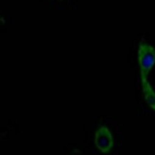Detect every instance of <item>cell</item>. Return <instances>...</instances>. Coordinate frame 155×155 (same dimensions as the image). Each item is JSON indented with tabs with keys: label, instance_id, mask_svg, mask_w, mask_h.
<instances>
[{
	"label": "cell",
	"instance_id": "1",
	"mask_svg": "<svg viewBox=\"0 0 155 155\" xmlns=\"http://www.w3.org/2000/svg\"><path fill=\"white\" fill-rule=\"evenodd\" d=\"M138 62L141 80L147 79L149 73L155 65V49L150 44L142 41L138 49Z\"/></svg>",
	"mask_w": 155,
	"mask_h": 155
},
{
	"label": "cell",
	"instance_id": "2",
	"mask_svg": "<svg viewBox=\"0 0 155 155\" xmlns=\"http://www.w3.org/2000/svg\"><path fill=\"white\" fill-rule=\"evenodd\" d=\"M94 143L100 152L108 153L114 146V138L112 133L106 127H100L95 134Z\"/></svg>",
	"mask_w": 155,
	"mask_h": 155
},
{
	"label": "cell",
	"instance_id": "3",
	"mask_svg": "<svg viewBox=\"0 0 155 155\" xmlns=\"http://www.w3.org/2000/svg\"><path fill=\"white\" fill-rule=\"evenodd\" d=\"M142 82V87H143V94L146 103L151 107L152 110H155V92L152 89V87L149 83L147 79L141 80Z\"/></svg>",
	"mask_w": 155,
	"mask_h": 155
},
{
	"label": "cell",
	"instance_id": "4",
	"mask_svg": "<svg viewBox=\"0 0 155 155\" xmlns=\"http://www.w3.org/2000/svg\"><path fill=\"white\" fill-rule=\"evenodd\" d=\"M58 1H62V0H58Z\"/></svg>",
	"mask_w": 155,
	"mask_h": 155
}]
</instances>
